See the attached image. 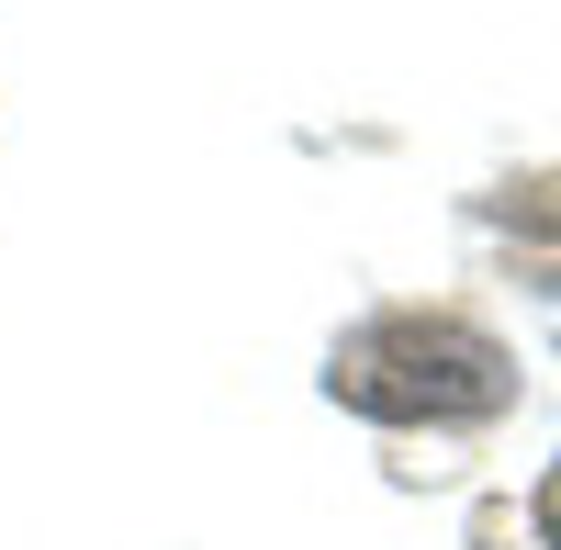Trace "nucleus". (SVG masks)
Here are the masks:
<instances>
[{"instance_id":"obj_1","label":"nucleus","mask_w":561,"mask_h":550,"mask_svg":"<svg viewBox=\"0 0 561 550\" xmlns=\"http://www.w3.org/2000/svg\"><path fill=\"white\" fill-rule=\"evenodd\" d=\"M337 393L370 416H494L505 404V348L472 326H427V314H393V326H359L337 348Z\"/></svg>"}]
</instances>
